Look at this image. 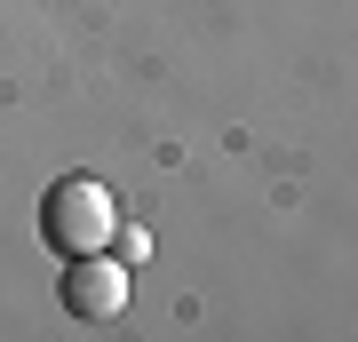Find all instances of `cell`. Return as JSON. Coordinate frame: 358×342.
I'll list each match as a JSON object with an SVG mask.
<instances>
[{
  "label": "cell",
  "mask_w": 358,
  "mask_h": 342,
  "mask_svg": "<svg viewBox=\"0 0 358 342\" xmlns=\"http://www.w3.org/2000/svg\"><path fill=\"white\" fill-rule=\"evenodd\" d=\"M64 311L72 318H120L128 311V263H112V255H64Z\"/></svg>",
  "instance_id": "cell-2"
},
{
  "label": "cell",
  "mask_w": 358,
  "mask_h": 342,
  "mask_svg": "<svg viewBox=\"0 0 358 342\" xmlns=\"http://www.w3.org/2000/svg\"><path fill=\"white\" fill-rule=\"evenodd\" d=\"M112 231H120V207H112V191L96 176L48 183V199H40V239L56 255H96V247H112Z\"/></svg>",
  "instance_id": "cell-1"
}]
</instances>
